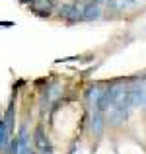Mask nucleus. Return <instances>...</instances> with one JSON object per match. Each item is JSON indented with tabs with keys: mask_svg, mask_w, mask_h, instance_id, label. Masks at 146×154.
<instances>
[{
	"mask_svg": "<svg viewBox=\"0 0 146 154\" xmlns=\"http://www.w3.org/2000/svg\"><path fill=\"white\" fill-rule=\"evenodd\" d=\"M0 26H2V27H12L14 23H12V22H0Z\"/></svg>",
	"mask_w": 146,
	"mask_h": 154,
	"instance_id": "1a4fd4ad",
	"label": "nucleus"
},
{
	"mask_svg": "<svg viewBox=\"0 0 146 154\" xmlns=\"http://www.w3.org/2000/svg\"><path fill=\"white\" fill-rule=\"evenodd\" d=\"M103 127H105V113L101 111H94L92 113V121H90V131L94 137H99L103 133Z\"/></svg>",
	"mask_w": 146,
	"mask_h": 154,
	"instance_id": "0eeeda50",
	"label": "nucleus"
},
{
	"mask_svg": "<svg viewBox=\"0 0 146 154\" xmlns=\"http://www.w3.org/2000/svg\"><path fill=\"white\" fill-rule=\"evenodd\" d=\"M10 129L6 127L4 119H0V152H8L10 148Z\"/></svg>",
	"mask_w": 146,
	"mask_h": 154,
	"instance_id": "6e6552de",
	"label": "nucleus"
},
{
	"mask_svg": "<svg viewBox=\"0 0 146 154\" xmlns=\"http://www.w3.org/2000/svg\"><path fill=\"white\" fill-rule=\"evenodd\" d=\"M74 2H82V0H74Z\"/></svg>",
	"mask_w": 146,
	"mask_h": 154,
	"instance_id": "f8f14e48",
	"label": "nucleus"
},
{
	"mask_svg": "<svg viewBox=\"0 0 146 154\" xmlns=\"http://www.w3.org/2000/svg\"><path fill=\"white\" fill-rule=\"evenodd\" d=\"M92 2H96V4H99V6H101V4H107V0H92Z\"/></svg>",
	"mask_w": 146,
	"mask_h": 154,
	"instance_id": "9d476101",
	"label": "nucleus"
},
{
	"mask_svg": "<svg viewBox=\"0 0 146 154\" xmlns=\"http://www.w3.org/2000/svg\"><path fill=\"white\" fill-rule=\"evenodd\" d=\"M33 144L37 148V154H55L53 150V143L49 140V137L45 135L43 127H37L33 133Z\"/></svg>",
	"mask_w": 146,
	"mask_h": 154,
	"instance_id": "20e7f679",
	"label": "nucleus"
},
{
	"mask_svg": "<svg viewBox=\"0 0 146 154\" xmlns=\"http://www.w3.org/2000/svg\"><path fill=\"white\" fill-rule=\"evenodd\" d=\"M101 18V6L92 0H86L82 4V20L84 22H97Z\"/></svg>",
	"mask_w": 146,
	"mask_h": 154,
	"instance_id": "39448f33",
	"label": "nucleus"
},
{
	"mask_svg": "<svg viewBox=\"0 0 146 154\" xmlns=\"http://www.w3.org/2000/svg\"><path fill=\"white\" fill-rule=\"evenodd\" d=\"M20 2H22V4H26V6H27V4H29L31 0H20Z\"/></svg>",
	"mask_w": 146,
	"mask_h": 154,
	"instance_id": "9b49d317",
	"label": "nucleus"
},
{
	"mask_svg": "<svg viewBox=\"0 0 146 154\" xmlns=\"http://www.w3.org/2000/svg\"><path fill=\"white\" fill-rule=\"evenodd\" d=\"M29 143H31V137H29V133H27V127L22 125L18 137H16L14 140H10V152L12 154H33Z\"/></svg>",
	"mask_w": 146,
	"mask_h": 154,
	"instance_id": "f03ea898",
	"label": "nucleus"
},
{
	"mask_svg": "<svg viewBox=\"0 0 146 154\" xmlns=\"http://www.w3.org/2000/svg\"><path fill=\"white\" fill-rule=\"evenodd\" d=\"M56 14H59V18L62 20L64 23H68V26L84 22L82 20V6H80L78 2H66V4L56 6Z\"/></svg>",
	"mask_w": 146,
	"mask_h": 154,
	"instance_id": "f257e3e1",
	"label": "nucleus"
},
{
	"mask_svg": "<svg viewBox=\"0 0 146 154\" xmlns=\"http://www.w3.org/2000/svg\"><path fill=\"white\" fill-rule=\"evenodd\" d=\"M59 6V0H31L27 4L31 14L39 16V18H49L53 14V10Z\"/></svg>",
	"mask_w": 146,
	"mask_h": 154,
	"instance_id": "7ed1b4c3",
	"label": "nucleus"
},
{
	"mask_svg": "<svg viewBox=\"0 0 146 154\" xmlns=\"http://www.w3.org/2000/svg\"><path fill=\"white\" fill-rule=\"evenodd\" d=\"M60 92H62V88L59 86V84H49L47 90L43 92V98H41V107H45V105H51L55 100L60 98Z\"/></svg>",
	"mask_w": 146,
	"mask_h": 154,
	"instance_id": "423d86ee",
	"label": "nucleus"
}]
</instances>
